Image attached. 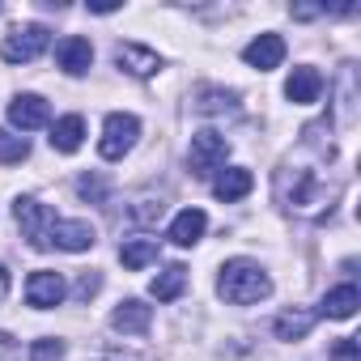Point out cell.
<instances>
[{"mask_svg": "<svg viewBox=\"0 0 361 361\" xmlns=\"http://www.w3.org/2000/svg\"><path fill=\"white\" fill-rule=\"evenodd\" d=\"M64 357V340H35L30 344V361H60Z\"/></svg>", "mask_w": 361, "mask_h": 361, "instance_id": "cell-26", "label": "cell"}, {"mask_svg": "<svg viewBox=\"0 0 361 361\" xmlns=\"http://www.w3.org/2000/svg\"><path fill=\"white\" fill-rule=\"evenodd\" d=\"M94 238L98 234L90 221H60L56 217V226H51V247H60V251H90Z\"/></svg>", "mask_w": 361, "mask_h": 361, "instance_id": "cell-12", "label": "cell"}, {"mask_svg": "<svg viewBox=\"0 0 361 361\" xmlns=\"http://www.w3.org/2000/svg\"><path fill=\"white\" fill-rule=\"evenodd\" d=\"M276 196H281L285 209L310 213V209H323V204L336 196V188H323L319 178H314V170H306V166H285V170L276 174ZM327 209H331V204H327Z\"/></svg>", "mask_w": 361, "mask_h": 361, "instance_id": "cell-2", "label": "cell"}, {"mask_svg": "<svg viewBox=\"0 0 361 361\" xmlns=\"http://www.w3.org/2000/svg\"><path fill=\"white\" fill-rule=\"evenodd\" d=\"M149 323H153V310H149L145 302H136V298L119 302V306H115V314H111V327H115V331H123V336H145V331H149Z\"/></svg>", "mask_w": 361, "mask_h": 361, "instance_id": "cell-13", "label": "cell"}, {"mask_svg": "<svg viewBox=\"0 0 361 361\" xmlns=\"http://www.w3.org/2000/svg\"><path fill=\"white\" fill-rule=\"evenodd\" d=\"M251 188H255V178H251V170H243V166H230V170H221V174L213 178V196L226 200V204L243 200Z\"/></svg>", "mask_w": 361, "mask_h": 361, "instance_id": "cell-16", "label": "cell"}, {"mask_svg": "<svg viewBox=\"0 0 361 361\" xmlns=\"http://www.w3.org/2000/svg\"><path fill=\"white\" fill-rule=\"evenodd\" d=\"M243 60H247L251 68H259V73L281 68V60H285V39H281V35H259V39H251V43H247Z\"/></svg>", "mask_w": 361, "mask_h": 361, "instance_id": "cell-10", "label": "cell"}, {"mask_svg": "<svg viewBox=\"0 0 361 361\" xmlns=\"http://www.w3.org/2000/svg\"><path fill=\"white\" fill-rule=\"evenodd\" d=\"M327 361H361L357 340H353V336H340V340L331 344V357H327Z\"/></svg>", "mask_w": 361, "mask_h": 361, "instance_id": "cell-27", "label": "cell"}, {"mask_svg": "<svg viewBox=\"0 0 361 361\" xmlns=\"http://www.w3.org/2000/svg\"><path fill=\"white\" fill-rule=\"evenodd\" d=\"M56 64H60L68 77L90 73V64H94V47H90V39H81V35L60 39V47H56Z\"/></svg>", "mask_w": 361, "mask_h": 361, "instance_id": "cell-9", "label": "cell"}, {"mask_svg": "<svg viewBox=\"0 0 361 361\" xmlns=\"http://www.w3.org/2000/svg\"><path fill=\"white\" fill-rule=\"evenodd\" d=\"M119 259H123L128 272L149 268V264L157 259V238H132V243H123V247H119Z\"/></svg>", "mask_w": 361, "mask_h": 361, "instance_id": "cell-22", "label": "cell"}, {"mask_svg": "<svg viewBox=\"0 0 361 361\" xmlns=\"http://www.w3.org/2000/svg\"><path fill=\"white\" fill-rule=\"evenodd\" d=\"M357 306H361V293H357V285L348 281V285H336V289L319 302V314H323V319H353Z\"/></svg>", "mask_w": 361, "mask_h": 361, "instance_id": "cell-17", "label": "cell"}, {"mask_svg": "<svg viewBox=\"0 0 361 361\" xmlns=\"http://www.w3.org/2000/svg\"><path fill=\"white\" fill-rule=\"evenodd\" d=\"M196 111L200 115H238V94L221 85H200L196 90Z\"/></svg>", "mask_w": 361, "mask_h": 361, "instance_id": "cell-18", "label": "cell"}, {"mask_svg": "<svg viewBox=\"0 0 361 361\" xmlns=\"http://www.w3.org/2000/svg\"><path fill=\"white\" fill-rule=\"evenodd\" d=\"M314 310H302V306H293V310H281L276 319H272V331L281 336V340H302L310 327H314Z\"/></svg>", "mask_w": 361, "mask_h": 361, "instance_id": "cell-20", "label": "cell"}, {"mask_svg": "<svg viewBox=\"0 0 361 361\" xmlns=\"http://www.w3.org/2000/svg\"><path fill=\"white\" fill-rule=\"evenodd\" d=\"M226 157H230V140H226L221 132H196V136H192L188 166H192V174H196V178L217 174V170L226 166Z\"/></svg>", "mask_w": 361, "mask_h": 361, "instance_id": "cell-5", "label": "cell"}, {"mask_svg": "<svg viewBox=\"0 0 361 361\" xmlns=\"http://www.w3.org/2000/svg\"><path fill=\"white\" fill-rule=\"evenodd\" d=\"M26 157H30V140L0 128V161H5V166H18V161H26Z\"/></svg>", "mask_w": 361, "mask_h": 361, "instance_id": "cell-23", "label": "cell"}, {"mask_svg": "<svg viewBox=\"0 0 361 361\" xmlns=\"http://www.w3.org/2000/svg\"><path fill=\"white\" fill-rule=\"evenodd\" d=\"M81 140H85V119H81V115L56 119V128H51V149H56V153H77Z\"/></svg>", "mask_w": 361, "mask_h": 361, "instance_id": "cell-19", "label": "cell"}, {"mask_svg": "<svg viewBox=\"0 0 361 361\" xmlns=\"http://www.w3.org/2000/svg\"><path fill=\"white\" fill-rule=\"evenodd\" d=\"M77 196L90 204H106V178L102 174H81L77 178Z\"/></svg>", "mask_w": 361, "mask_h": 361, "instance_id": "cell-24", "label": "cell"}, {"mask_svg": "<svg viewBox=\"0 0 361 361\" xmlns=\"http://www.w3.org/2000/svg\"><path fill=\"white\" fill-rule=\"evenodd\" d=\"M98 289H102V276H98V272H81V281H77L73 298H77V302H90V298H94Z\"/></svg>", "mask_w": 361, "mask_h": 361, "instance_id": "cell-28", "label": "cell"}, {"mask_svg": "<svg viewBox=\"0 0 361 361\" xmlns=\"http://www.w3.org/2000/svg\"><path fill=\"white\" fill-rule=\"evenodd\" d=\"M115 64H119L123 73H132V77H153V73L161 68L157 51H149V47H140V43H119V47H115Z\"/></svg>", "mask_w": 361, "mask_h": 361, "instance_id": "cell-11", "label": "cell"}, {"mask_svg": "<svg viewBox=\"0 0 361 361\" xmlns=\"http://www.w3.org/2000/svg\"><path fill=\"white\" fill-rule=\"evenodd\" d=\"M217 293L230 306H251V302L272 293V281H268V272L255 259H230L221 268V276H217Z\"/></svg>", "mask_w": 361, "mask_h": 361, "instance_id": "cell-1", "label": "cell"}, {"mask_svg": "<svg viewBox=\"0 0 361 361\" xmlns=\"http://www.w3.org/2000/svg\"><path fill=\"white\" fill-rule=\"evenodd\" d=\"M161 213H166V204H161V200H136L132 221H136V226H157V221H161Z\"/></svg>", "mask_w": 361, "mask_h": 361, "instance_id": "cell-25", "label": "cell"}, {"mask_svg": "<svg viewBox=\"0 0 361 361\" xmlns=\"http://www.w3.org/2000/svg\"><path fill=\"white\" fill-rule=\"evenodd\" d=\"M204 230H209V217L200 209H183V213L170 221V243L174 247H196L204 238Z\"/></svg>", "mask_w": 361, "mask_h": 361, "instance_id": "cell-15", "label": "cell"}, {"mask_svg": "<svg viewBox=\"0 0 361 361\" xmlns=\"http://www.w3.org/2000/svg\"><path fill=\"white\" fill-rule=\"evenodd\" d=\"M47 43H51V30H47L43 22H26V26H13V30L5 35L0 56H5L9 64H30V60H39V56L47 51Z\"/></svg>", "mask_w": 361, "mask_h": 361, "instance_id": "cell-3", "label": "cell"}, {"mask_svg": "<svg viewBox=\"0 0 361 361\" xmlns=\"http://www.w3.org/2000/svg\"><path fill=\"white\" fill-rule=\"evenodd\" d=\"M13 221L22 226V234L30 238V247H35V251H47V247H51V226H56V213H51L43 200L22 196V200L13 204Z\"/></svg>", "mask_w": 361, "mask_h": 361, "instance_id": "cell-4", "label": "cell"}, {"mask_svg": "<svg viewBox=\"0 0 361 361\" xmlns=\"http://www.w3.org/2000/svg\"><path fill=\"white\" fill-rule=\"evenodd\" d=\"M319 90H323L319 68H293L289 81H285V98H289L293 106H310V102H319Z\"/></svg>", "mask_w": 361, "mask_h": 361, "instance_id": "cell-14", "label": "cell"}, {"mask_svg": "<svg viewBox=\"0 0 361 361\" xmlns=\"http://www.w3.org/2000/svg\"><path fill=\"white\" fill-rule=\"evenodd\" d=\"M64 276L60 272H30V281H26V302L35 306V310H51V306H60L64 302Z\"/></svg>", "mask_w": 361, "mask_h": 361, "instance_id": "cell-7", "label": "cell"}, {"mask_svg": "<svg viewBox=\"0 0 361 361\" xmlns=\"http://www.w3.org/2000/svg\"><path fill=\"white\" fill-rule=\"evenodd\" d=\"M188 289V268L183 264H170V268H161L157 276H153V285H149V293L157 298V302H174L178 293Z\"/></svg>", "mask_w": 361, "mask_h": 361, "instance_id": "cell-21", "label": "cell"}, {"mask_svg": "<svg viewBox=\"0 0 361 361\" xmlns=\"http://www.w3.org/2000/svg\"><path fill=\"white\" fill-rule=\"evenodd\" d=\"M9 298V272H5V264H0V302Z\"/></svg>", "mask_w": 361, "mask_h": 361, "instance_id": "cell-30", "label": "cell"}, {"mask_svg": "<svg viewBox=\"0 0 361 361\" xmlns=\"http://www.w3.org/2000/svg\"><path fill=\"white\" fill-rule=\"evenodd\" d=\"M136 136H140V119H136V115H123V111H111L106 123H102L98 153H102L106 161H119V157L136 145Z\"/></svg>", "mask_w": 361, "mask_h": 361, "instance_id": "cell-6", "label": "cell"}, {"mask_svg": "<svg viewBox=\"0 0 361 361\" xmlns=\"http://www.w3.org/2000/svg\"><path fill=\"white\" fill-rule=\"evenodd\" d=\"M98 361H153V353H123L119 344H111V348H106Z\"/></svg>", "mask_w": 361, "mask_h": 361, "instance_id": "cell-29", "label": "cell"}, {"mask_svg": "<svg viewBox=\"0 0 361 361\" xmlns=\"http://www.w3.org/2000/svg\"><path fill=\"white\" fill-rule=\"evenodd\" d=\"M13 348V336H5V331H0V353H9Z\"/></svg>", "mask_w": 361, "mask_h": 361, "instance_id": "cell-31", "label": "cell"}, {"mask_svg": "<svg viewBox=\"0 0 361 361\" xmlns=\"http://www.w3.org/2000/svg\"><path fill=\"white\" fill-rule=\"evenodd\" d=\"M47 119H51V106H47L39 94H18V98L9 102V123L22 128V132H35V128H43Z\"/></svg>", "mask_w": 361, "mask_h": 361, "instance_id": "cell-8", "label": "cell"}]
</instances>
